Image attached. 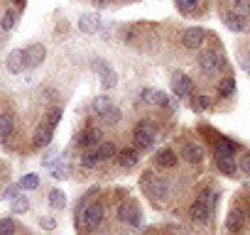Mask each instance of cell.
I'll list each match as a JSON object with an SVG mask.
<instances>
[{"label":"cell","mask_w":250,"mask_h":235,"mask_svg":"<svg viewBox=\"0 0 250 235\" xmlns=\"http://www.w3.org/2000/svg\"><path fill=\"white\" fill-rule=\"evenodd\" d=\"M79 30H81L83 35H96V32L101 30V18H98L96 13L81 15V20H79Z\"/></svg>","instance_id":"obj_14"},{"label":"cell","mask_w":250,"mask_h":235,"mask_svg":"<svg viewBox=\"0 0 250 235\" xmlns=\"http://www.w3.org/2000/svg\"><path fill=\"white\" fill-rule=\"evenodd\" d=\"M10 208H13V213H27V208H30V198H27V196H18V198L10 201Z\"/></svg>","instance_id":"obj_29"},{"label":"cell","mask_w":250,"mask_h":235,"mask_svg":"<svg viewBox=\"0 0 250 235\" xmlns=\"http://www.w3.org/2000/svg\"><path fill=\"white\" fill-rule=\"evenodd\" d=\"M138 159H140V157H138L135 150H123V152H118V162H120V167H125V169L135 167Z\"/></svg>","instance_id":"obj_20"},{"label":"cell","mask_w":250,"mask_h":235,"mask_svg":"<svg viewBox=\"0 0 250 235\" xmlns=\"http://www.w3.org/2000/svg\"><path fill=\"white\" fill-rule=\"evenodd\" d=\"M93 71L101 76V81H103L105 88H115V83H118V74L113 71V66H110L108 61H103V59H93Z\"/></svg>","instance_id":"obj_7"},{"label":"cell","mask_w":250,"mask_h":235,"mask_svg":"<svg viewBox=\"0 0 250 235\" xmlns=\"http://www.w3.org/2000/svg\"><path fill=\"white\" fill-rule=\"evenodd\" d=\"M96 5H105V3H110V0H93Z\"/></svg>","instance_id":"obj_44"},{"label":"cell","mask_w":250,"mask_h":235,"mask_svg":"<svg viewBox=\"0 0 250 235\" xmlns=\"http://www.w3.org/2000/svg\"><path fill=\"white\" fill-rule=\"evenodd\" d=\"M196 5H199V0H177V8L182 13H194Z\"/></svg>","instance_id":"obj_37"},{"label":"cell","mask_w":250,"mask_h":235,"mask_svg":"<svg viewBox=\"0 0 250 235\" xmlns=\"http://www.w3.org/2000/svg\"><path fill=\"white\" fill-rule=\"evenodd\" d=\"M37 186H40V176H37V174H32V172H30V174H25V176L20 179V189H25V191H35Z\"/></svg>","instance_id":"obj_27"},{"label":"cell","mask_w":250,"mask_h":235,"mask_svg":"<svg viewBox=\"0 0 250 235\" xmlns=\"http://www.w3.org/2000/svg\"><path fill=\"white\" fill-rule=\"evenodd\" d=\"M96 155H98V159H101V162H105V159L118 157V147H115L113 142H101V145H98V150H96Z\"/></svg>","instance_id":"obj_21"},{"label":"cell","mask_w":250,"mask_h":235,"mask_svg":"<svg viewBox=\"0 0 250 235\" xmlns=\"http://www.w3.org/2000/svg\"><path fill=\"white\" fill-rule=\"evenodd\" d=\"M218 91H221V96H233V93H235V81H233L230 76H226V78L218 83Z\"/></svg>","instance_id":"obj_33"},{"label":"cell","mask_w":250,"mask_h":235,"mask_svg":"<svg viewBox=\"0 0 250 235\" xmlns=\"http://www.w3.org/2000/svg\"><path fill=\"white\" fill-rule=\"evenodd\" d=\"M15 25H18V13H15V10H8V13L3 15V20H0V27H3L5 32H10Z\"/></svg>","instance_id":"obj_30"},{"label":"cell","mask_w":250,"mask_h":235,"mask_svg":"<svg viewBox=\"0 0 250 235\" xmlns=\"http://www.w3.org/2000/svg\"><path fill=\"white\" fill-rule=\"evenodd\" d=\"M155 140H157V128L152 123H145V120L138 123V128H135V145L138 147H152Z\"/></svg>","instance_id":"obj_4"},{"label":"cell","mask_w":250,"mask_h":235,"mask_svg":"<svg viewBox=\"0 0 250 235\" xmlns=\"http://www.w3.org/2000/svg\"><path fill=\"white\" fill-rule=\"evenodd\" d=\"M218 169L226 174V176H233L238 172V164L233 162V157H218Z\"/></svg>","instance_id":"obj_26"},{"label":"cell","mask_w":250,"mask_h":235,"mask_svg":"<svg viewBox=\"0 0 250 235\" xmlns=\"http://www.w3.org/2000/svg\"><path fill=\"white\" fill-rule=\"evenodd\" d=\"M213 206H216V194H213V191H211V194H201V196L191 203V208H189L191 220L206 223V220L211 218V213H213Z\"/></svg>","instance_id":"obj_1"},{"label":"cell","mask_w":250,"mask_h":235,"mask_svg":"<svg viewBox=\"0 0 250 235\" xmlns=\"http://www.w3.org/2000/svg\"><path fill=\"white\" fill-rule=\"evenodd\" d=\"M243 225H245V215H243L240 211H230L228 218H226V228H228L230 233H240Z\"/></svg>","instance_id":"obj_18"},{"label":"cell","mask_w":250,"mask_h":235,"mask_svg":"<svg viewBox=\"0 0 250 235\" xmlns=\"http://www.w3.org/2000/svg\"><path fill=\"white\" fill-rule=\"evenodd\" d=\"M44 59H47V47L44 44H30L25 49V66L27 69H37Z\"/></svg>","instance_id":"obj_8"},{"label":"cell","mask_w":250,"mask_h":235,"mask_svg":"<svg viewBox=\"0 0 250 235\" xmlns=\"http://www.w3.org/2000/svg\"><path fill=\"white\" fill-rule=\"evenodd\" d=\"M191 108H194L196 113H204V110L211 108V98H208V96H194V98H191Z\"/></svg>","instance_id":"obj_28"},{"label":"cell","mask_w":250,"mask_h":235,"mask_svg":"<svg viewBox=\"0 0 250 235\" xmlns=\"http://www.w3.org/2000/svg\"><path fill=\"white\" fill-rule=\"evenodd\" d=\"M157 164L169 169V167L177 164V155H174L172 150H160V152H157Z\"/></svg>","instance_id":"obj_25"},{"label":"cell","mask_w":250,"mask_h":235,"mask_svg":"<svg viewBox=\"0 0 250 235\" xmlns=\"http://www.w3.org/2000/svg\"><path fill=\"white\" fill-rule=\"evenodd\" d=\"M49 206H52L54 211L64 208V206H66V194H64L62 189H52V191H49Z\"/></svg>","instance_id":"obj_23"},{"label":"cell","mask_w":250,"mask_h":235,"mask_svg":"<svg viewBox=\"0 0 250 235\" xmlns=\"http://www.w3.org/2000/svg\"><path fill=\"white\" fill-rule=\"evenodd\" d=\"M8 71L10 74H22L27 66H25V49H13L10 54H8Z\"/></svg>","instance_id":"obj_13"},{"label":"cell","mask_w":250,"mask_h":235,"mask_svg":"<svg viewBox=\"0 0 250 235\" xmlns=\"http://www.w3.org/2000/svg\"><path fill=\"white\" fill-rule=\"evenodd\" d=\"M15 230H18V225H15L13 218H3V220H0V235H15Z\"/></svg>","instance_id":"obj_34"},{"label":"cell","mask_w":250,"mask_h":235,"mask_svg":"<svg viewBox=\"0 0 250 235\" xmlns=\"http://www.w3.org/2000/svg\"><path fill=\"white\" fill-rule=\"evenodd\" d=\"M216 152H218V157H233L238 152V145L230 142V140H226V137H221L216 142Z\"/></svg>","instance_id":"obj_19"},{"label":"cell","mask_w":250,"mask_h":235,"mask_svg":"<svg viewBox=\"0 0 250 235\" xmlns=\"http://www.w3.org/2000/svg\"><path fill=\"white\" fill-rule=\"evenodd\" d=\"M47 118H49L47 123H49L52 128H57V123H59V118H62V108H54V110H52V113H49Z\"/></svg>","instance_id":"obj_39"},{"label":"cell","mask_w":250,"mask_h":235,"mask_svg":"<svg viewBox=\"0 0 250 235\" xmlns=\"http://www.w3.org/2000/svg\"><path fill=\"white\" fill-rule=\"evenodd\" d=\"M110 105H113V103H110V98H105V96L93 98V113H98V115H103V113H105Z\"/></svg>","instance_id":"obj_32"},{"label":"cell","mask_w":250,"mask_h":235,"mask_svg":"<svg viewBox=\"0 0 250 235\" xmlns=\"http://www.w3.org/2000/svg\"><path fill=\"white\" fill-rule=\"evenodd\" d=\"M226 66V57L218 52V49H208L199 57V69L206 74V76H218Z\"/></svg>","instance_id":"obj_2"},{"label":"cell","mask_w":250,"mask_h":235,"mask_svg":"<svg viewBox=\"0 0 250 235\" xmlns=\"http://www.w3.org/2000/svg\"><path fill=\"white\" fill-rule=\"evenodd\" d=\"M101 118H103V123H105V125H118V123H120V118H123V113H120L118 105H110Z\"/></svg>","instance_id":"obj_24"},{"label":"cell","mask_w":250,"mask_h":235,"mask_svg":"<svg viewBox=\"0 0 250 235\" xmlns=\"http://www.w3.org/2000/svg\"><path fill=\"white\" fill-rule=\"evenodd\" d=\"M248 74H250V69H248Z\"/></svg>","instance_id":"obj_46"},{"label":"cell","mask_w":250,"mask_h":235,"mask_svg":"<svg viewBox=\"0 0 250 235\" xmlns=\"http://www.w3.org/2000/svg\"><path fill=\"white\" fill-rule=\"evenodd\" d=\"M223 25L230 30V32H245L248 30V22L243 18H238L235 13H226L223 15Z\"/></svg>","instance_id":"obj_16"},{"label":"cell","mask_w":250,"mask_h":235,"mask_svg":"<svg viewBox=\"0 0 250 235\" xmlns=\"http://www.w3.org/2000/svg\"><path fill=\"white\" fill-rule=\"evenodd\" d=\"M204 37H206V32L201 27H187L182 35V44L187 49H199V47H204Z\"/></svg>","instance_id":"obj_9"},{"label":"cell","mask_w":250,"mask_h":235,"mask_svg":"<svg viewBox=\"0 0 250 235\" xmlns=\"http://www.w3.org/2000/svg\"><path fill=\"white\" fill-rule=\"evenodd\" d=\"M118 218H120L123 223H128V225H135V228L143 225V220H140V208H138L133 201H123V203L118 206Z\"/></svg>","instance_id":"obj_5"},{"label":"cell","mask_w":250,"mask_h":235,"mask_svg":"<svg viewBox=\"0 0 250 235\" xmlns=\"http://www.w3.org/2000/svg\"><path fill=\"white\" fill-rule=\"evenodd\" d=\"M13 3H15V5H18V8H22V5H25V3H27V0H13Z\"/></svg>","instance_id":"obj_43"},{"label":"cell","mask_w":250,"mask_h":235,"mask_svg":"<svg viewBox=\"0 0 250 235\" xmlns=\"http://www.w3.org/2000/svg\"><path fill=\"white\" fill-rule=\"evenodd\" d=\"M140 100L147 103V105H155V100H157V88H143V91H140Z\"/></svg>","instance_id":"obj_36"},{"label":"cell","mask_w":250,"mask_h":235,"mask_svg":"<svg viewBox=\"0 0 250 235\" xmlns=\"http://www.w3.org/2000/svg\"><path fill=\"white\" fill-rule=\"evenodd\" d=\"M182 157L189 164H199V162H204V147L196 145V142H184L182 145Z\"/></svg>","instance_id":"obj_12"},{"label":"cell","mask_w":250,"mask_h":235,"mask_svg":"<svg viewBox=\"0 0 250 235\" xmlns=\"http://www.w3.org/2000/svg\"><path fill=\"white\" fill-rule=\"evenodd\" d=\"M240 172H243L245 176H250V155H243V159H240Z\"/></svg>","instance_id":"obj_41"},{"label":"cell","mask_w":250,"mask_h":235,"mask_svg":"<svg viewBox=\"0 0 250 235\" xmlns=\"http://www.w3.org/2000/svg\"><path fill=\"white\" fill-rule=\"evenodd\" d=\"M0 174H3V164H0Z\"/></svg>","instance_id":"obj_45"},{"label":"cell","mask_w":250,"mask_h":235,"mask_svg":"<svg viewBox=\"0 0 250 235\" xmlns=\"http://www.w3.org/2000/svg\"><path fill=\"white\" fill-rule=\"evenodd\" d=\"M20 196V184H10L5 191H3V198L5 201H13V198H18Z\"/></svg>","instance_id":"obj_38"},{"label":"cell","mask_w":250,"mask_h":235,"mask_svg":"<svg viewBox=\"0 0 250 235\" xmlns=\"http://www.w3.org/2000/svg\"><path fill=\"white\" fill-rule=\"evenodd\" d=\"M49 169H52V176H54V179H66V164H64L62 157H59L57 164H52Z\"/></svg>","instance_id":"obj_35"},{"label":"cell","mask_w":250,"mask_h":235,"mask_svg":"<svg viewBox=\"0 0 250 235\" xmlns=\"http://www.w3.org/2000/svg\"><path fill=\"white\" fill-rule=\"evenodd\" d=\"M15 130V118L10 113H0V140L10 137Z\"/></svg>","instance_id":"obj_17"},{"label":"cell","mask_w":250,"mask_h":235,"mask_svg":"<svg viewBox=\"0 0 250 235\" xmlns=\"http://www.w3.org/2000/svg\"><path fill=\"white\" fill-rule=\"evenodd\" d=\"M103 142V130L101 128H88L86 133H81V137H79V145H83V147H96V145H101Z\"/></svg>","instance_id":"obj_15"},{"label":"cell","mask_w":250,"mask_h":235,"mask_svg":"<svg viewBox=\"0 0 250 235\" xmlns=\"http://www.w3.org/2000/svg\"><path fill=\"white\" fill-rule=\"evenodd\" d=\"M172 91H174V96L177 98H191L194 96V83H191V78L189 76H174L172 78Z\"/></svg>","instance_id":"obj_10"},{"label":"cell","mask_w":250,"mask_h":235,"mask_svg":"<svg viewBox=\"0 0 250 235\" xmlns=\"http://www.w3.org/2000/svg\"><path fill=\"white\" fill-rule=\"evenodd\" d=\"M230 13H235L243 20H250V0H233V8Z\"/></svg>","instance_id":"obj_22"},{"label":"cell","mask_w":250,"mask_h":235,"mask_svg":"<svg viewBox=\"0 0 250 235\" xmlns=\"http://www.w3.org/2000/svg\"><path fill=\"white\" fill-rule=\"evenodd\" d=\"M81 164H83L86 169H93V167H98V164H101V159H98V155H96V152L86 150V152L81 155Z\"/></svg>","instance_id":"obj_31"},{"label":"cell","mask_w":250,"mask_h":235,"mask_svg":"<svg viewBox=\"0 0 250 235\" xmlns=\"http://www.w3.org/2000/svg\"><path fill=\"white\" fill-rule=\"evenodd\" d=\"M40 225H42L44 230H54V228H57V220H54V218H47V215H42V218H40Z\"/></svg>","instance_id":"obj_40"},{"label":"cell","mask_w":250,"mask_h":235,"mask_svg":"<svg viewBox=\"0 0 250 235\" xmlns=\"http://www.w3.org/2000/svg\"><path fill=\"white\" fill-rule=\"evenodd\" d=\"M52 133H54V128L44 120V123H40L37 125V130H35V135H32V142H35V147H49L52 145Z\"/></svg>","instance_id":"obj_11"},{"label":"cell","mask_w":250,"mask_h":235,"mask_svg":"<svg viewBox=\"0 0 250 235\" xmlns=\"http://www.w3.org/2000/svg\"><path fill=\"white\" fill-rule=\"evenodd\" d=\"M240 66H243V69H250V54H245V57L240 59Z\"/></svg>","instance_id":"obj_42"},{"label":"cell","mask_w":250,"mask_h":235,"mask_svg":"<svg viewBox=\"0 0 250 235\" xmlns=\"http://www.w3.org/2000/svg\"><path fill=\"white\" fill-rule=\"evenodd\" d=\"M143 186H145L147 194H150L152 198H157V201H162V198L169 196V184H167L162 176H155L152 172H147V174L143 176Z\"/></svg>","instance_id":"obj_3"},{"label":"cell","mask_w":250,"mask_h":235,"mask_svg":"<svg viewBox=\"0 0 250 235\" xmlns=\"http://www.w3.org/2000/svg\"><path fill=\"white\" fill-rule=\"evenodd\" d=\"M101 220H103V206H101V203H91V206H86V211L81 213V225H83L86 230H96V228L101 225Z\"/></svg>","instance_id":"obj_6"}]
</instances>
